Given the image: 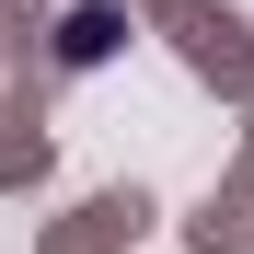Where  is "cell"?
Returning a JSON list of instances; mask_svg holds the SVG:
<instances>
[{
	"label": "cell",
	"instance_id": "1",
	"mask_svg": "<svg viewBox=\"0 0 254 254\" xmlns=\"http://www.w3.org/2000/svg\"><path fill=\"white\" fill-rule=\"evenodd\" d=\"M116 47V12H104V0H93V12H69V58H104Z\"/></svg>",
	"mask_w": 254,
	"mask_h": 254
}]
</instances>
